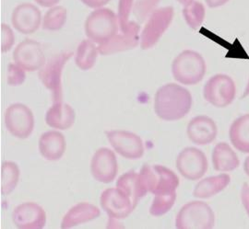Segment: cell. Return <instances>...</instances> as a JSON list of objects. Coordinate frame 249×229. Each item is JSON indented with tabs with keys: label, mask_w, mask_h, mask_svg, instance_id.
I'll list each match as a JSON object with an SVG mask.
<instances>
[{
	"label": "cell",
	"mask_w": 249,
	"mask_h": 229,
	"mask_svg": "<svg viewBox=\"0 0 249 229\" xmlns=\"http://www.w3.org/2000/svg\"><path fill=\"white\" fill-rule=\"evenodd\" d=\"M244 170L245 172L247 173V175L249 177V157H248L246 160H245V163H244Z\"/></svg>",
	"instance_id": "cell-38"
},
{
	"label": "cell",
	"mask_w": 249,
	"mask_h": 229,
	"mask_svg": "<svg viewBox=\"0 0 249 229\" xmlns=\"http://www.w3.org/2000/svg\"><path fill=\"white\" fill-rule=\"evenodd\" d=\"M85 33L90 41L101 44L113 36L119 30V22L116 13L107 8L94 9L85 21Z\"/></svg>",
	"instance_id": "cell-4"
},
{
	"label": "cell",
	"mask_w": 249,
	"mask_h": 229,
	"mask_svg": "<svg viewBox=\"0 0 249 229\" xmlns=\"http://www.w3.org/2000/svg\"><path fill=\"white\" fill-rule=\"evenodd\" d=\"M101 212L98 207L88 203H80L71 208L61 222V229H69L98 218Z\"/></svg>",
	"instance_id": "cell-20"
},
{
	"label": "cell",
	"mask_w": 249,
	"mask_h": 229,
	"mask_svg": "<svg viewBox=\"0 0 249 229\" xmlns=\"http://www.w3.org/2000/svg\"><path fill=\"white\" fill-rule=\"evenodd\" d=\"M14 225L19 229H42L46 224V213L43 207L36 203L18 205L12 213Z\"/></svg>",
	"instance_id": "cell-17"
},
{
	"label": "cell",
	"mask_w": 249,
	"mask_h": 229,
	"mask_svg": "<svg viewBox=\"0 0 249 229\" xmlns=\"http://www.w3.org/2000/svg\"><path fill=\"white\" fill-rule=\"evenodd\" d=\"M75 111L71 106L62 101L53 102V106L47 111L45 122L50 127L58 130H68L75 123Z\"/></svg>",
	"instance_id": "cell-21"
},
{
	"label": "cell",
	"mask_w": 249,
	"mask_h": 229,
	"mask_svg": "<svg viewBox=\"0 0 249 229\" xmlns=\"http://www.w3.org/2000/svg\"><path fill=\"white\" fill-rule=\"evenodd\" d=\"M229 136L236 149L243 153H249V114L243 115L232 123Z\"/></svg>",
	"instance_id": "cell-25"
},
{
	"label": "cell",
	"mask_w": 249,
	"mask_h": 229,
	"mask_svg": "<svg viewBox=\"0 0 249 229\" xmlns=\"http://www.w3.org/2000/svg\"><path fill=\"white\" fill-rule=\"evenodd\" d=\"M66 139L58 131H48L41 135L39 150L44 159L50 161L59 160L66 151Z\"/></svg>",
	"instance_id": "cell-19"
},
{
	"label": "cell",
	"mask_w": 249,
	"mask_h": 229,
	"mask_svg": "<svg viewBox=\"0 0 249 229\" xmlns=\"http://www.w3.org/2000/svg\"><path fill=\"white\" fill-rule=\"evenodd\" d=\"M73 55L72 52L66 51L53 55L39 70V78L45 88L52 91L53 102L62 101V72L65 65Z\"/></svg>",
	"instance_id": "cell-7"
},
{
	"label": "cell",
	"mask_w": 249,
	"mask_h": 229,
	"mask_svg": "<svg viewBox=\"0 0 249 229\" xmlns=\"http://www.w3.org/2000/svg\"><path fill=\"white\" fill-rule=\"evenodd\" d=\"M106 133L111 146L124 159H139L142 157L143 142L136 133L123 130H114Z\"/></svg>",
	"instance_id": "cell-14"
},
{
	"label": "cell",
	"mask_w": 249,
	"mask_h": 229,
	"mask_svg": "<svg viewBox=\"0 0 249 229\" xmlns=\"http://www.w3.org/2000/svg\"><path fill=\"white\" fill-rule=\"evenodd\" d=\"M141 26L138 22L130 20L125 30L120 33H116L107 42L99 44V53L109 55L134 49L140 44Z\"/></svg>",
	"instance_id": "cell-11"
},
{
	"label": "cell",
	"mask_w": 249,
	"mask_h": 229,
	"mask_svg": "<svg viewBox=\"0 0 249 229\" xmlns=\"http://www.w3.org/2000/svg\"><path fill=\"white\" fill-rule=\"evenodd\" d=\"M134 0H119L117 6V18L119 22V30L123 32L127 26L129 17L133 11Z\"/></svg>",
	"instance_id": "cell-31"
},
{
	"label": "cell",
	"mask_w": 249,
	"mask_h": 229,
	"mask_svg": "<svg viewBox=\"0 0 249 229\" xmlns=\"http://www.w3.org/2000/svg\"><path fill=\"white\" fill-rule=\"evenodd\" d=\"M217 125L208 116L199 115L193 118L187 125L189 140L197 146L210 145L217 136Z\"/></svg>",
	"instance_id": "cell-18"
},
{
	"label": "cell",
	"mask_w": 249,
	"mask_h": 229,
	"mask_svg": "<svg viewBox=\"0 0 249 229\" xmlns=\"http://www.w3.org/2000/svg\"><path fill=\"white\" fill-rule=\"evenodd\" d=\"M213 163L215 170L227 172L232 171L239 167L240 161L231 147L224 143H219L215 146L213 152Z\"/></svg>",
	"instance_id": "cell-23"
},
{
	"label": "cell",
	"mask_w": 249,
	"mask_h": 229,
	"mask_svg": "<svg viewBox=\"0 0 249 229\" xmlns=\"http://www.w3.org/2000/svg\"><path fill=\"white\" fill-rule=\"evenodd\" d=\"M191 107V93L175 83L160 87L155 94L154 112L163 121L174 122L184 118Z\"/></svg>",
	"instance_id": "cell-2"
},
{
	"label": "cell",
	"mask_w": 249,
	"mask_h": 229,
	"mask_svg": "<svg viewBox=\"0 0 249 229\" xmlns=\"http://www.w3.org/2000/svg\"><path fill=\"white\" fill-rule=\"evenodd\" d=\"M38 5L44 8H51L55 6L60 0H35Z\"/></svg>",
	"instance_id": "cell-37"
},
{
	"label": "cell",
	"mask_w": 249,
	"mask_h": 229,
	"mask_svg": "<svg viewBox=\"0 0 249 229\" xmlns=\"http://www.w3.org/2000/svg\"><path fill=\"white\" fill-rule=\"evenodd\" d=\"M11 23L18 33L32 34L36 33L42 23V13L36 5L22 3L13 10Z\"/></svg>",
	"instance_id": "cell-16"
},
{
	"label": "cell",
	"mask_w": 249,
	"mask_h": 229,
	"mask_svg": "<svg viewBox=\"0 0 249 229\" xmlns=\"http://www.w3.org/2000/svg\"><path fill=\"white\" fill-rule=\"evenodd\" d=\"M249 83H248V85H247V88H246V90H245V93L242 95V98H244L247 97V96H249Z\"/></svg>",
	"instance_id": "cell-39"
},
{
	"label": "cell",
	"mask_w": 249,
	"mask_h": 229,
	"mask_svg": "<svg viewBox=\"0 0 249 229\" xmlns=\"http://www.w3.org/2000/svg\"><path fill=\"white\" fill-rule=\"evenodd\" d=\"M174 15L175 9L172 6L158 8L151 13L141 33L140 45L142 50L151 49L160 41L171 25Z\"/></svg>",
	"instance_id": "cell-6"
},
{
	"label": "cell",
	"mask_w": 249,
	"mask_h": 229,
	"mask_svg": "<svg viewBox=\"0 0 249 229\" xmlns=\"http://www.w3.org/2000/svg\"><path fill=\"white\" fill-rule=\"evenodd\" d=\"M205 99L217 108L230 105L236 95L233 80L227 75L217 74L212 77L204 86Z\"/></svg>",
	"instance_id": "cell-8"
},
{
	"label": "cell",
	"mask_w": 249,
	"mask_h": 229,
	"mask_svg": "<svg viewBox=\"0 0 249 229\" xmlns=\"http://www.w3.org/2000/svg\"><path fill=\"white\" fill-rule=\"evenodd\" d=\"M19 168L13 161H4L1 166V194L9 195L18 184Z\"/></svg>",
	"instance_id": "cell-27"
},
{
	"label": "cell",
	"mask_w": 249,
	"mask_h": 229,
	"mask_svg": "<svg viewBox=\"0 0 249 229\" xmlns=\"http://www.w3.org/2000/svg\"><path fill=\"white\" fill-rule=\"evenodd\" d=\"M160 0H138L133 7L134 16L141 22L148 19L151 13L157 9Z\"/></svg>",
	"instance_id": "cell-30"
},
{
	"label": "cell",
	"mask_w": 249,
	"mask_h": 229,
	"mask_svg": "<svg viewBox=\"0 0 249 229\" xmlns=\"http://www.w3.org/2000/svg\"><path fill=\"white\" fill-rule=\"evenodd\" d=\"M15 43V36L12 29L5 23L1 24V52L8 53Z\"/></svg>",
	"instance_id": "cell-33"
},
{
	"label": "cell",
	"mask_w": 249,
	"mask_h": 229,
	"mask_svg": "<svg viewBox=\"0 0 249 229\" xmlns=\"http://www.w3.org/2000/svg\"><path fill=\"white\" fill-rule=\"evenodd\" d=\"M206 69L202 55L192 50H185L179 53L172 65L175 80L187 86L196 85L203 80Z\"/></svg>",
	"instance_id": "cell-3"
},
{
	"label": "cell",
	"mask_w": 249,
	"mask_h": 229,
	"mask_svg": "<svg viewBox=\"0 0 249 229\" xmlns=\"http://www.w3.org/2000/svg\"><path fill=\"white\" fill-rule=\"evenodd\" d=\"M140 176L148 193L154 194L150 208L153 216H161L171 210L177 200L179 185L178 175L169 168L160 165H143Z\"/></svg>",
	"instance_id": "cell-1"
},
{
	"label": "cell",
	"mask_w": 249,
	"mask_h": 229,
	"mask_svg": "<svg viewBox=\"0 0 249 229\" xmlns=\"http://www.w3.org/2000/svg\"><path fill=\"white\" fill-rule=\"evenodd\" d=\"M178 2L181 4V5H183V6H186L187 5L188 3H190L191 1H193V0H178Z\"/></svg>",
	"instance_id": "cell-40"
},
{
	"label": "cell",
	"mask_w": 249,
	"mask_h": 229,
	"mask_svg": "<svg viewBox=\"0 0 249 229\" xmlns=\"http://www.w3.org/2000/svg\"><path fill=\"white\" fill-rule=\"evenodd\" d=\"M179 173L188 180H197L204 176L208 169V160L204 153L196 147H186L177 159Z\"/></svg>",
	"instance_id": "cell-10"
},
{
	"label": "cell",
	"mask_w": 249,
	"mask_h": 229,
	"mask_svg": "<svg viewBox=\"0 0 249 229\" xmlns=\"http://www.w3.org/2000/svg\"><path fill=\"white\" fill-rule=\"evenodd\" d=\"M116 187L130 198L134 208H136L140 200L148 193L143 186L140 173L135 170H129L119 177L116 181Z\"/></svg>",
	"instance_id": "cell-22"
},
{
	"label": "cell",
	"mask_w": 249,
	"mask_h": 229,
	"mask_svg": "<svg viewBox=\"0 0 249 229\" xmlns=\"http://www.w3.org/2000/svg\"><path fill=\"white\" fill-rule=\"evenodd\" d=\"M85 6L90 9H100L104 8L107 4L109 3L110 0H80Z\"/></svg>",
	"instance_id": "cell-34"
},
{
	"label": "cell",
	"mask_w": 249,
	"mask_h": 229,
	"mask_svg": "<svg viewBox=\"0 0 249 229\" xmlns=\"http://www.w3.org/2000/svg\"><path fill=\"white\" fill-rule=\"evenodd\" d=\"M98 47L89 39L83 40L78 46L75 55V62L78 67L83 71L91 69L97 60Z\"/></svg>",
	"instance_id": "cell-26"
},
{
	"label": "cell",
	"mask_w": 249,
	"mask_h": 229,
	"mask_svg": "<svg viewBox=\"0 0 249 229\" xmlns=\"http://www.w3.org/2000/svg\"><path fill=\"white\" fill-rule=\"evenodd\" d=\"M100 203L108 216L115 220L128 217L135 209L130 198L117 187L106 190L101 195Z\"/></svg>",
	"instance_id": "cell-12"
},
{
	"label": "cell",
	"mask_w": 249,
	"mask_h": 229,
	"mask_svg": "<svg viewBox=\"0 0 249 229\" xmlns=\"http://www.w3.org/2000/svg\"><path fill=\"white\" fill-rule=\"evenodd\" d=\"M241 200L249 215V185L248 183H244V185L242 187Z\"/></svg>",
	"instance_id": "cell-35"
},
{
	"label": "cell",
	"mask_w": 249,
	"mask_h": 229,
	"mask_svg": "<svg viewBox=\"0 0 249 229\" xmlns=\"http://www.w3.org/2000/svg\"><path fill=\"white\" fill-rule=\"evenodd\" d=\"M68 11L63 6H53L45 12L42 27L45 31L56 32L66 24Z\"/></svg>",
	"instance_id": "cell-28"
},
{
	"label": "cell",
	"mask_w": 249,
	"mask_h": 229,
	"mask_svg": "<svg viewBox=\"0 0 249 229\" xmlns=\"http://www.w3.org/2000/svg\"><path fill=\"white\" fill-rule=\"evenodd\" d=\"M183 16L187 25L193 30H196L204 21L206 16V9L204 5L197 0H193L184 6Z\"/></svg>",
	"instance_id": "cell-29"
},
{
	"label": "cell",
	"mask_w": 249,
	"mask_h": 229,
	"mask_svg": "<svg viewBox=\"0 0 249 229\" xmlns=\"http://www.w3.org/2000/svg\"><path fill=\"white\" fill-rule=\"evenodd\" d=\"M5 124L13 136L26 139L34 131L35 116L29 107L22 103H14L5 113Z\"/></svg>",
	"instance_id": "cell-9"
},
{
	"label": "cell",
	"mask_w": 249,
	"mask_h": 229,
	"mask_svg": "<svg viewBox=\"0 0 249 229\" xmlns=\"http://www.w3.org/2000/svg\"><path fill=\"white\" fill-rule=\"evenodd\" d=\"M215 216L212 208L204 203L194 201L185 204L176 219L178 229H211L214 227Z\"/></svg>",
	"instance_id": "cell-5"
},
{
	"label": "cell",
	"mask_w": 249,
	"mask_h": 229,
	"mask_svg": "<svg viewBox=\"0 0 249 229\" xmlns=\"http://www.w3.org/2000/svg\"><path fill=\"white\" fill-rule=\"evenodd\" d=\"M13 60L29 72L40 70L46 63L42 45L32 39H25L17 45L13 52Z\"/></svg>",
	"instance_id": "cell-13"
},
{
	"label": "cell",
	"mask_w": 249,
	"mask_h": 229,
	"mask_svg": "<svg viewBox=\"0 0 249 229\" xmlns=\"http://www.w3.org/2000/svg\"><path fill=\"white\" fill-rule=\"evenodd\" d=\"M208 7L212 8V9H216L219 7H222L223 5H225L229 0H205Z\"/></svg>",
	"instance_id": "cell-36"
},
{
	"label": "cell",
	"mask_w": 249,
	"mask_h": 229,
	"mask_svg": "<svg viewBox=\"0 0 249 229\" xmlns=\"http://www.w3.org/2000/svg\"><path fill=\"white\" fill-rule=\"evenodd\" d=\"M230 181L231 178L228 174L208 177L196 184L193 195L201 199L211 198L223 191L229 185Z\"/></svg>",
	"instance_id": "cell-24"
},
{
	"label": "cell",
	"mask_w": 249,
	"mask_h": 229,
	"mask_svg": "<svg viewBox=\"0 0 249 229\" xmlns=\"http://www.w3.org/2000/svg\"><path fill=\"white\" fill-rule=\"evenodd\" d=\"M24 71L25 70L17 64H9L7 74V82L9 86L17 87L21 85L26 79Z\"/></svg>",
	"instance_id": "cell-32"
},
{
	"label": "cell",
	"mask_w": 249,
	"mask_h": 229,
	"mask_svg": "<svg viewBox=\"0 0 249 229\" xmlns=\"http://www.w3.org/2000/svg\"><path fill=\"white\" fill-rule=\"evenodd\" d=\"M90 171L99 182L110 183L115 180L118 171L115 153L107 147L99 148L91 159Z\"/></svg>",
	"instance_id": "cell-15"
}]
</instances>
